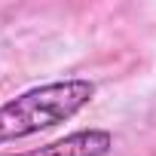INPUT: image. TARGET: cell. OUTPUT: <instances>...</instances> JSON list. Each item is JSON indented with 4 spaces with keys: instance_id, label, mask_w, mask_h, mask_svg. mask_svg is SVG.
Segmentation results:
<instances>
[{
    "instance_id": "2",
    "label": "cell",
    "mask_w": 156,
    "mask_h": 156,
    "mask_svg": "<svg viewBox=\"0 0 156 156\" xmlns=\"http://www.w3.org/2000/svg\"><path fill=\"white\" fill-rule=\"evenodd\" d=\"M113 150V135L104 129H83L70 132L52 144L25 150V153H6V156H107Z\"/></svg>"
},
{
    "instance_id": "1",
    "label": "cell",
    "mask_w": 156,
    "mask_h": 156,
    "mask_svg": "<svg viewBox=\"0 0 156 156\" xmlns=\"http://www.w3.org/2000/svg\"><path fill=\"white\" fill-rule=\"evenodd\" d=\"M95 98V83L83 76L34 86L0 104V144L19 141L73 119Z\"/></svg>"
}]
</instances>
